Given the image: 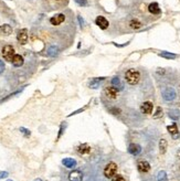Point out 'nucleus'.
I'll return each instance as SVG.
<instances>
[{
    "label": "nucleus",
    "mask_w": 180,
    "mask_h": 181,
    "mask_svg": "<svg viewBox=\"0 0 180 181\" xmlns=\"http://www.w3.org/2000/svg\"><path fill=\"white\" fill-rule=\"evenodd\" d=\"M20 130L23 131V133H26L27 136H29V135H30V133H29V131H28V130H27V129H24V128H20Z\"/></svg>",
    "instance_id": "nucleus-28"
},
{
    "label": "nucleus",
    "mask_w": 180,
    "mask_h": 181,
    "mask_svg": "<svg viewBox=\"0 0 180 181\" xmlns=\"http://www.w3.org/2000/svg\"><path fill=\"white\" fill-rule=\"evenodd\" d=\"M128 151H129L130 154H133V155H138L139 151H141V146L137 144H132L129 147H128Z\"/></svg>",
    "instance_id": "nucleus-15"
},
{
    "label": "nucleus",
    "mask_w": 180,
    "mask_h": 181,
    "mask_svg": "<svg viewBox=\"0 0 180 181\" xmlns=\"http://www.w3.org/2000/svg\"><path fill=\"white\" fill-rule=\"evenodd\" d=\"M94 1H97V0H94ZM75 2L79 6H82V7H88L90 6V0H75Z\"/></svg>",
    "instance_id": "nucleus-21"
},
{
    "label": "nucleus",
    "mask_w": 180,
    "mask_h": 181,
    "mask_svg": "<svg viewBox=\"0 0 180 181\" xmlns=\"http://www.w3.org/2000/svg\"><path fill=\"white\" fill-rule=\"evenodd\" d=\"M63 165L68 168H73L76 165V161L72 158H65V159H63Z\"/></svg>",
    "instance_id": "nucleus-17"
},
{
    "label": "nucleus",
    "mask_w": 180,
    "mask_h": 181,
    "mask_svg": "<svg viewBox=\"0 0 180 181\" xmlns=\"http://www.w3.org/2000/svg\"><path fill=\"white\" fill-rule=\"evenodd\" d=\"M169 116H170V118H172V119H177L178 116H179V110L178 109H171L169 112Z\"/></svg>",
    "instance_id": "nucleus-22"
},
{
    "label": "nucleus",
    "mask_w": 180,
    "mask_h": 181,
    "mask_svg": "<svg viewBox=\"0 0 180 181\" xmlns=\"http://www.w3.org/2000/svg\"><path fill=\"white\" fill-rule=\"evenodd\" d=\"M11 63H12L13 68H21V66H23V64H24L23 56H22L21 54H14L12 61H11Z\"/></svg>",
    "instance_id": "nucleus-11"
},
{
    "label": "nucleus",
    "mask_w": 180,
    "mask_h": 181,
    "mask_svg": "<svg viewBox=\"0 0 180 181\" xmlns=\"http://www.w3.org/2000/svg\"><path fill=\"white\" fill-rule=\"evenodd\" d=\"M95 23L97 24L102 30H106L109 27V22L106 18H104L103 16H98L95 19Z\"/></svg>",
    "instance_id": "nucleus-12"
},
{
    "label": "nucleus",
    "mask_w": 180,
    "mask_h": 181,
    "mask_svg": "<svg viewBox=\"0 0 180 181\" xmlns=\"http://www.w3.org/2000/svg\"><path fill=\"white\" fill-rule=\"evenodd\" d=\"M160 56H162V58H168V59H176L175 54H171V53H167V52L160 53Z\"/></svg>",
    "instance_id": "nucleus-25"
},
{
    "label": "nucleus",
    "mask_w": 180,
    "mask_h": 181,
    "mask_svg": "<svg viewBox=\"0 0 180 181\" xmlns=\"http://www.w3.org/2000/svg\"><path fill=\"white\" fill-rule=\"evenodd\" d=\"M137 169L139 172L147 173L150 171V165H149V162L148 161H146V160H139L137 162Z\"/></svg>",
    "instance_id": "nucleus-10"
},
{
    "label": "nucleus",
    "mask_w": 180,
    "mask_h": 181,
    "mask_svg": "<svg viewBox=\"0 0 180 181\" xmlns=\"http://www.w3.org/2000/svg\"><path fill=\"white\" fill-rule=\"evenodd\" d=\"M28 31H27V29H22L20 30V31L18 32V34H17V40H18V42L20 45H24L27 44V42H28Z\"/></svg>",
    "instance_id": "nucleus-9"
},
{
    "label": "nucleus",
    "mask_w": 180,
    "mask_h": 181,
    "mask_svg": "<svg viewBox=\"0 0 180 181\" xmlns=\"http://www.w3.org/2000/svg\"><path fill=\"white\" fill-rule=\"evenodd\" d=\"M77 151H79L80 154H82V155H84V154H88V152L91 151V147L86 144H82L77 147Z\"/></svg>",
    "instance_id": "nucleus-16"
},
{
    "label": "nucleus",
    "mask_w": 180,
    "mask_h": 181,
    "mask_svg": "<svg viewBox=\"0 0 180 181\" xmlns=\"http://www.w3.org/2000/svg\"><path fill=\"white\" fill-rule=\"evenodd\" d=\"M148 12L150 13V14H154V16H156V14H160V12H162V10H160V8H159V5L157 2H151L148 5Z\"/></svg>",
    "instance_id": "nucleus-14"
},
{
    "label": "nucleus",
    "mask_w": 180,
    "mask_h": 181,
    "mask_svg": "<svg viewBox=\"0 0 180 181\" xmlns=\"http://www.w3.org/2000/svg\"><path fill=\"white\" fill-rule=\"evenodd\" d=\"M143 26L144 22L138 18H130L129 20H127V29H129V31L139 30L143 28Z\"/></svg>",
    "instance_id": "nucleus-6"
},
{
    "label": "nucleus",
    "mask_w": 180,
    "mask_h": 181,
    "mask_svg": "<svg viewBox=\"0 0 180 181\" xmlns=\"http://www.w3.org/2000/svg\"><path fill=\"white\" fill-rule=\"evenodd\" d=\"M1 54H2L3 59H5L7 62H11L14 56V47L10 44H6L2 47V50H1Z\"/></svg>",
    "instance_id": "nucleus-4"
},
{
    "label": "nucleus",
    "mask_w": 180,
    "mask_h": 181,
    "mask_svg": "<svg viewBox=\"0 0 180 181\" xmlns=\"http://www.w3.org/2000/svg\"><path fill=\"white\" fill-rule=\"evenodd\" d=\"M157 181H167V177H166V173H165L164 171H160V172L158 173V179H157Z\"/></svg>",
    "instance_id": "nucleus-23"
},
{
    "label": "nucleus",
    "mask_w": 180,
    "mask_h": 181,
    "mask_svg": "<svg viewBox=\"0 0 180 181\" xmlns=\"http://www.w3.org/2000/svg\"><path fill=\"white\" fill-rule=\"evenodd\" d=\"M162 98L164 101L166 102H171V101L176 100V97H177V92H176V89L174 87H166L162 91Z\"/></svg>",
    "instance_id": "nucleus-5"
},
{
    "label": "nucleus",
    "mask_w": 180,
    "mask_h": 181,
    "mask_svg": "<svg viewBox=\"0 0 180 181\" xmlns=\"http://www.w3.org/2000/svg\"><path fill=\"white\" fill-rule=\"evenodd\" d=\"M117 170H118V168H117L116 163L109 162L108 165L105 167V169H104V176H105L107 179H112L115 175H116Z\"/></svg>",
    "instance_id": "nucleus-7"
},
{
    "label": "nucleus",
    "mask_w": 180,
    "mask_h": 181,
    "mask_svg": "<svg viewBox=\"0 0 180 181\" xmlns=\"http://www.w3.org/2000/svg\"><path fill=\"white\" fill-rule=\"evenodd\" d=\"M104 77H100V79H95L94 80V83H92V82H90V84H88V86L91 87V88H97L98 87V85H100V83H101V82H98V81H104Z\"/></svg>",
    "instance_id": "nucleus-19"
},
{
    "label": "nucleus",
    "mask_w": 180,
    "mask_h": 181,
    "mask_svg": "<svg viewBox=\"0 0 180 181\" xmlns=\"http://www.w3.org/2000/svg\"><path fill=\"white\" fill-rule=\"evenodd\" d=\"M153 109H154V104L150 102V101H145L141 105V112L145 115H149V114L153 113Z\"/></svg>",
    "instance_id": "nucleus-8"
},
{
    "label": "nucleus",
    "mask_w": 180,
    "mask_h": 181,
    "mask_svg": "<svg viewBox=\"0 0 180 181\" xmlns=\"http://www.w3.org/2000/svg\"><path fill=\"white\" fill-rule=\"evenodd\" d=\"M123 79L129 86H137L141 81V72L136 68H127L123 74Z\"/></svg>",
    "instance_id": "nucleus-1"
},
{
    "label": "nucleus",
    "mask_w": 180,
    "mask_h": 181,
    "mask_svg": "<svg viewBox=\"0 0 180 181\" xmlns=\"http://www.w3.org/2000/svg\"><path fill=\"white\" fill-rule=\"evenodd\" d=\"M8 176V173L7 172H0V178H5V177Z\"/></svg>",
    "instance_id": "nucleus-27"
},
{
    "label": "nucleus",
    "mask_w": 180,
    "mask_h": 181,
    "mask_svg": "<svg viewBox=\"0 0 180 181\" xmlns=\"http://www.w3.org/2000/svg\"><path fill=\"white\" fill-rule=\"evenodd\" d=\"M162 107H157V110H156V114L154 115V117L155 118H160L162 116Z\"/></svg>",
    "instance_id": "nucleus-26"
},
{
    "label": "nucleus",
    "mask_w": 180,
    "mask_h": 181,
    "mask_svg": "<svg viewBox=\"0 0 180 181\" xmlns=\"http://www.w3.org/2000/svg\"><path fill=\"white\" fill-rule=\"evenodd\" d=\"M70 181H82L83 180V172L81 170H73L69 175Z\"/></svg>",
    "instance_id": "nucleus-13"
},
{
    "label": "nucleus",
    "mask_w": 180,
    "mask_h": 181,
    "mask_svg": "<svg viewBox=\"0 0 180 181\" xmlns=\"http://www.w3.org/2000/svg\"><path fill=\"white\" fill-rule=\"evenodd\" d=\"M7 181H12V180H7Z\"/></svg>",
    "instance_id": "nucleus-30"
},
{
    "label": "nucleus",
    "mask_w": 180,
    "mask_h": 181,
    "mask_svg": "<svg viewBox=\"0 0 180 181\" xmlns=\"http://www.w3.org/2000/svg\"><path fill=\"white\" fill-rule=\"evenodd\" d=\"M65 21H66V14L65 13H62V12L56 13V14H54V16L51 17V18L49 19V23L53 27L62 26Z\"/></svg>",
    "instance_id": "nucleus-3"
},
{
    "label": "nucleus",
    "mask_w": 180,
    "mask_h": 181,
    "mask_svg": "<svg viewBox=\"0 0 180 181\" xmlns=\"http://www.w3.org/2000/svg\"><path fill=\"white\" fill-rule=\"evenodd\" d=\"M69 3V0H43L45 10L56 11L64 9Z\"/></svg>",
    "instance_id": "nucleus-2"
},
{
    "label": "nucleus",
    "mask_w": 180,
    "mask_h": 181,
    "mask_svg": "<svg viewBox=\"0 0 180 181\" xmlns=\"http://www.w3.org/2000/svg\"><path fill=\"white\" fill-rule=\"evenodd\" d=\"M167 129L170 134L172 135V137H175V135L178 136V127L176 126V125H170V126L167 127Z\"/></svg>",
    "instance_id": "nucleus-20"
},
{
    "label": "nucleus",
    "mask_w": 180,
    "mask_h": 181,
    "mask_svg": "<svg viewBox=\"0 0 180 181\" xmlns=\"http://www.w3.org/2000/svg\"><path fill=\"white\" fill-rule=\"evenodd\" d=\"M166 149H167V142H166V139H162L159 142V150H160L162 154H165Z\"/></svg>",
    "instance_id": "nucleus-18"
},
{
    "label": "nucleus",
    "mask_w": 180,
    "mask_h": 181,
    "mask_svg": "<svg viewBox=\"0 0 180 181\" xmlns=\"http://www.w3.org/2000/svg\"><path fill=\"white\" fill-rule=\"evenodd\" d=\"M37 181H41V180H40V179H38V180Z\"/></svg>",
    "instance_id": "nucleus-29"
},
{
    "label": "nucleus",
    "mask_w": 180,
    "mask_h": 181,
    "mask_svg": "<svg viewBox=\"0 0 180 181\" xmlns=\"http://www.w3.org/2000/svg\"><path fill=\"white\" fill-rule=\"evenodd\" d=\"M112 181H126V179H125L122 175H115V176L112 178Z\"/></svg>",
    "instance_id": "nucleus-24"
}]
</instances>
